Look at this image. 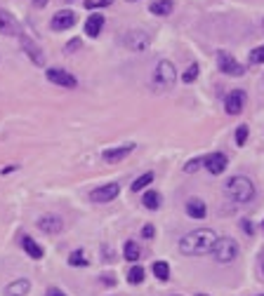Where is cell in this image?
<instances>
[{"instance_id": "ba28073f", "label": "cell", "mask_w": 264, "mask_h": 296, "mask_svg": "<svg viewBox=\"0 0 264 296\" xmlns=\"http://www.w3.org/2000/svg\"><path fill=\"white\" fill-rule=\"evenodd\" d=\"M47 80L50 83L59 85V87H66V90H74L76 85H78V80L71 75L68 71H64V68H47Z\"/></svg>"}, {"instance_id": "4fadbf2b", "label": "cell", "mask_w": 264, "mask_h": 296, "mask_svg": "<svg viewBox=\"0 0 264 296\" xmlns=\"http://www.w3.org/2000/svg\"><path fill=\"white\" fill-rule=\"evenodd\" d=\"M203 163H205V169H208L210 174H222L227 169L229 160L224 153H210L208 157H203Z\"/></svg>"}, {"instance_id": "ac0fdd59", "label": "cell", "mask_w": 264, "mask_h": 296, "mask_svg": "<svg viewBox=\"0 0 264 296\" xmlns=\"http://www.w3.org/2000/svg\"><path fill=\"white\" fill-rule=\"evenodd\" d=\"M21 247H24V252L29 254L31 259H43V247H40L33 237H29V235L21 237Z\"/></svg>"}, {"instance_id": "8fae6325", "label": "cell", "mask_w": 264, "mask_h": 296, "mask_svg": "<svg viewBox=\"0 0 264 296\" xmlns=\"http://www.w3.org/2000/svg\"><path fill=\"white\" fill-rule=\"evenodd\" d=\"M243 106H246V92H243V90L229 92L227 101H224V109H227V113L229 115H238L241 111H243Z\"/></svg>"}, {"instance_id": "7402d4cb", "label": "cell", "mask_w": 264, "mask_h": 296, "mask_svg": "<svg viewBox=\"0 0 264 296\" xmlns=\"http://www.w3.org/2000/svg\"><path fill=\"white\" fill-rule=\"evenodd\" d=\"M151 181H154V172H147V174H141L139 179H135L130 188H132V193H139V191H144Z\"/></svg>"}, {"instance_id": "d590c367", "label": "cell", "mask_w": 264, "mask_h": 296, "mask_svg": "<svg viewBox=\"0 0 264 296\" xmlns=\"http://www.w3.org/2000/svg\"><path fill=\"white\" fill-rule=\"evenodd\" d=\"M33 5H36V7H45V5H47V0H36Z\"/></svg>"}, {"instance_id": "7c38bea8", "label": "cell", "mask_w": 264, "mask_h": 296, "mask_svg": "<svg viewBox=\"0 0 264 296\" xmlns=\"http://www.w3.org/2000/svg\"><path fill=\"white\" fill-rule=\"evenodd\" d=\"M74 24H76V12H71V10H62V12H57L55 17H52L50 29L52 31H66Z\"/></svg>"}, {"instance_id": "8992f818", "label": "cell", "mask_w": 264, "mask_h": 296, "mask_svg": "<svg viewBox=\"0 0 264 296\" xmlns=\"http://www.w3.org/2000/svg\"><path fill=\"white\" fill-rule=\"evenodd\" d=\"M217 66H220V71L224 73V75H233V78H241V75H243V71H246V68L241 66L238 61L233 59L229 52H224V49H222V52H217Z\"/></svg>"}, {"instance_id": "f1b7e54d", "label": "cell", "mask_w": 264, "mask_h": 296, "mask_svg": "<svg viewBox=\"0 0 264 296\" xmlns=\"http://www.w3.org/2000/svg\"><path fill=\"white\" fill-rule=\"evenodd\" d=\"M248 139V125H238V129H236V144L243 146Z\"/></svg>"}, {"instance_id": "9c48e42d", "label": "cell", "mask_w": 264, "mask_h": 296, "mask_svg": "<svg viewBox=\"0 0 264 296\" xmlns=\"http://www.w3.org/2000/svg\"><path fill=\"white\" fill-rule=\"evenodd\" d=\"M118 193H121V186H118L116 181H113V183H104V186L94 188L92 193H90V200H92V202H99V205H104V202H111V200L116 198Z\"/></svg>"}, {"instance_id": "f546056e", "label": "cell", "mask_w": 264, "mask_h": 296, "mask_svg": "<svg viewBox=\"0 0 264 296\" xmlns=\"http://www.w3.org/2000/svg\"><path fill=\"white\" fill-rule=\"evenodd\" d=\"M201 163H203V157H194V160H189V163L184 165V172H186V174H191V172H196V169L201 167Z\"/></svg>"}, {"instance_id": "4316f807", "label": "cell", "mask_w": 264, "mask_h": 296, "mask_svg": "<svg viewBox=\"0 0 264 296\" xmlns=\"http://www.w3.org/2000/svg\"><path fill=\"white\" fill-rule=\"evenodd\" d=\"M196 78H198V64H191V66L186 68V73H184V75H182V80H184L186 85H191V83H194V80H196Z\"/></svg>"}, {"instance_id": "f35d334b", "label": "cell", "mask_w": 264, "mask_h": 296, "mask_svg": "<svg viewBox=\"0 0 264 296\" xmlns=\"http://www.w3.org/2000/svg\"><path fill=\"white\" fill-rule=\"evenodd\" d=\"M128 3H132V0H128Z\"/></svg>"}, {"instance_id": "44dd1931", "label": "cell", "mask_w": 264, "mask_h": 296, "mask_svg": "<svg viewBox=\"0 0 264 296\" xmlns=\"http://www.w3.org/2000/svg\"><path fill=\"white\" fill-rule=\"evenodd\" d=\"M141 205L147 207V209H158L160 207V193L158 191H147L144 198H141Z\"/></svg>"}, {"instance_id": "5bb4252c", "label": "cell", "mask_w": 264, "mask_h": 296, "mask_svg": "<svg viewBox=\"0 0 264 296\" xmlns=\"http://www.w3.org/2000/svg\"><path fill=\"white\" fill-rule=\"evenodd\" d=\"M0 33H5V36H21L24 31H21L19 21L12 14H7L5 10H0Z\"/></svg>"}, {"instance_id": "30bf717a", "label": "cell", "mask_w": 264, "mask_h": 296, "mask_svg": "<svg viewBox=\"0 0 264 296\" xmlns=\"http://www.w3.org/2000/svg\"><path fill=\"white\" fill-rule=\"evenodd\" d=\"M38 228L43 230V233H47V235H57V233L64 230V221L57 214H45V217L38 219Z\"/></svg>"}, {"instance_id": "74e56055", "label": "cell", "mask_w": 264, "mask_h": 296, "mask_svg": "<svg viewBox=\"0 0 264 296\" xmlns=\"http://www.w3.org/2000/svg\"><path fill=\"white\" fill-rule=\"evenodd\" d=\"M198 296H208V294H198Z\"/></svg>"}, {"instance_id": "484cf974", "label": "cell", "mask_w": 264, "mask_h": 296, "mask_svg": "<svg viewBox=\"0 0 264 296\" xmlns=\"http://www.w3.org/2000/svg\"><path fill=\"white\" fill-rule=\"evenodd\" d=\"M128 280H130V284H139L141 280H144V268H141V266H135L132 271L128 273Z\"/></svg>"}, {"instance_id": "3957f363", "label": "cell", "mask_w": 264, "mask_h": 296, "mask_svg": "<svg viewBox=\"0 0 264 296\" xmlns=\"http://www.w3.org/2000/svg\"><path fill=\"white\" fill-rule=\"evenodd\" d=\"M210 254H212V259L217 263H231L238 256V242L233 240V237H217L215 247H212Z\"/></svg>"}, {"instance_id": "ab89813d", "label": "cell", "mask_w": 264, "mask_h": 296, "mask_svg": "<svg viewBox=\"0 0 264 296\" xmlns=\"http://www.w3.org/2000/svg\"><path fill=\"white\" fill-rule=\"evenodd\" d=\"M262 228H264V224H262Z\"/></svg>"}, {"instance_id": "d4e9b609", "label": "cell", "mask_w": 264, "mask_h": 296, "mask_svg": "<svg viewBox=\"0 0 264 296\" xmlns=\"http://www.w3.org/2000/svg\"><path fill=\"white\" fill-rule=\"evenodd\" d=\"M90 261L85 259V252H71L68 256V266H87Z\"/></svg>"}, {"instance_id": "277c9868", "label": "cell", "mask_w": 264, "mask_h": 296, "mask_svg": "<svg viewBox=\"0 0 264 296\" xmlns=\"http://www.w3.org/2000/svg\"><path fill=\"white\" fill-rule=\"evenodd\" d=\"M175 78H177V71H175V64L167 59L158 61V66L154 71V85L158 90H167L175 85Z\"/></svg>"}, {"instance_id": "603a6c76", "label": "cell", "mask_w": 264, "mask_h": 296, "mask_svg": "<svg viewBox=\"0 0 264 296\" xmlns=\"http://www.w3.org/2000/svg\"><path fill=\"white\" fill-rule=\"evenodd\" d=\"M154 275L165 282V280L170 278V266H167L165 261H156V263H154Z\"/></svg>"}, {"instance_id": "d6a6232c", "label": "cell", "mask_w": 264, "mask_h": 296, "mask_svg": "<svg viewBox=\"0 0 264 296\" xmlns=\"http://www.w3.org/2000/svg\"><path fill=\"white\" fill-rule=\"evenodd\" d=\"M45 296H66V294H64L62 289H57V287H50V289L45 291Z\"/></svg>"}, {"instance_id": "7bdbcfd3", "label": "cell", "mask_w": 264, "mask_h": 296, "mask_svg": "<svg viewBox=\"0 0 264 296\" xmlns=\"http://www.w3.org/2000/svg\"><path fill=\"white\" fill-rule=\"evenodd\" d=\"M68 3H71V0H68Z\"/></svg>"}, {"instance_id": "6da1fadb", "label": "cell", "mask_w": 264, "mask_h": 296, "mask_svg": "<svg viewBox=\"0 0 264 296\" xmlns=\"http://www.w3.org/2000/svg\"><path fill=\"white\" fill-rule=\"evenodd\" d=\"M217 237L220 235L212 228H196L179 240V252L184 256H205L212 252Z\"/></svg>"}, {"instance_id": "83f0119b", "label": "cell", "mask_w": 264, "mask_h": 296, "mask_svg": "<svg viewBox=\"0 0 264 296\" xmlns=\"http://www.w3.org/2000/svg\"><path fill=\"white\" fill-rule=\"evenodd\" d=\"M250 64H264V45L262 47H255L250 52Z\"/></svg>"}, {"instance_id": "e575fe53", "label": "cell", "mask_w": 264, "mask_h": 296, "mask_svg": "<svg viewBox=\"0 0 264 296\" xmlns=\"http://www.w3.org/2000/svg\"><path fill=\"white\" fill-rule=\"evenodd\" d=\"M243 230H246V233H252V224H250V221H243Z\"/></svg>"}, {"instance_id": "5b68a950", "label": "cell", "mask_w": 264, "mask_h": 296, "mask_svg": "<svg viewBox=\"0 0 264 296\" xmlns=\"http://www.w3.org/2000/svg\"><path fill=\"white\" fill-rule=\"evenodd\" d=\"M149 42H151V36L141 29H132L123 36V45L130 52H144V49L149 47Z\"/></svg>"}, {"instance_id": "9a60e30c", "label": "cell", "mask_w": 264, "mask_h": 296, "mask_svg": "<svg viewBox=\"0 0 264 296\" xmlns=\"http://www.w3.org/2000/svg\"><path fill=\"white\" fill-rule=\"evenodd\" d=\"M137 144H123L118 146V148H109V151H104V160L106 163H118V160H123V157H128L130 153L135 151Z\"/></svg>"}, {"instance_id": "52a82bcc", "label": "cell", "mask_w": 264, "mask_h": 296, "mask_svg": "<svg viewBox=\"0 0 264 296\" xmlns=\"http://www.w3.org/2000/svg\"><path fill=\"white\" fill-rule=\"evenodd\" d=\"M19 42H21V49L29 55V59H31L36 66H45V55H43V49H40V45H36L26 33L19 36Z\"/></svg>"}, {"instance_id": "e0dca14e", "label": "cell", "mask_w": 264, "mask_h": 296, "mask_svg": "<svg viewBox=\"0 0 264 296\" xmlns=\"http://www.w3.org/2000/svg\"><path fill=\"white\" fill-rule=\"evenodd\" d=\"M29 289H31V282L21 278V280H14V282L7 284L5 294L7 296H26V294H29Z\"/></svg>"}, {"instance_id": "4dcf8cb0", "label": "cell", "mask_w": 264, "mask_h": 296, "mask_svg": "<svg viewBox=\"0 0 264 296\" xmlns=\"http://www.w3.org/2000/svg\"><path fill=\"white\" fill-rule=\"evenodd\" d=\"M106 5H111V0H97V3H94V0H87V3H85L87 10H94V7H106Z\"/></svg>"}, {"instance_id": "1f68e13d", "label": "cell", "mask_w": 264, "mask_h": 296, "mask_svg": "<svg viewBox=\"0 0 264 296\" xmlns=\"http://www.w3.org/2000/svg\"><path fill=\"white\" fill-rule=\"evenodd\" d=\"M141 235L147 237V240H151V237L156 235V228L154 226H144V228H141Z\"/></svg>"}, {"instance_id": "cb8c5ba5", "label": "cell", "mask_w": 264, "mask_h": 296, "mask_svg": "<svg viewBox=\"0 0 264 296\" xmlns=\"http://www.w3.org/2000/svg\"><path fill=\"white\" fill-rule=\"evenodd\" d=\"M123 254H125V259H128V261H137V259H139V247H137L132 240H128V242H125Z\"/></svg>"}, {"instance_id": "8d00e7d4", "label": "cell", "mask_w": 264, "mask_h": 296, "mask_svg": "<svg viewBox=\"0 0 264 296\" xmlns=\"http://www.w3.org/2000/svg\"><path fill=\"white\" fill-rule=\"evenodd\" d=\"M102 282H104V284H113V278H111V275H104V280H102Z\"/></svg>"}, {"instance_id": "ffe728a7", "label": "cell", "mask_w": 264, "mask_h": 296, "mask_svg": "<svg viewBox=\"0 0 264 296\" xmlns=\"http://www.w3.org/2000/svg\"><path fill=\"white\" fill-rule=\"evenodd\" d=\"M149 10L154 14H158V17H167V14H172V10H175V3H172V0H156V3H151Z\"/></svg>"}, {"instance_id": "836d02e7", "label": "cell", "mask_w": 264, "mask_h": 296, "mask_svg": "<svg viewBox=\"0 0 264 296\" xmlns=\"http://www.w3.org/2000/svg\"><path fill=\"white\" fill-rule=\"evenodd\" d=\"M78 47H80V40H78V38H74V40L66 45V52H74V49H78Z\"/></svg>"}, {"instance_id": "60d3db41", "label": "cell", "mask_w": 264, "mask_h": 296, "mask_svg": "<svg viewBox=\"0 0 264 296\" xmlns=\"http://www.w3.org/2000/svg\"><path fill=\"white\" fill-rule=\"evenodd\" d=\"M259 296H264V294H259Z\"/></svg>"}, {"instance_id": "b9f144b4", "label": "cell", "mask_w": 264, "mask_h": 296, "mask_svg": "<svg viewBox=\"0 0 264 296\" xmlns=\"http://www.w3.org/2000/svg\"><path fill=\"white\" fill-rule=\"evenodd\" d=\"M175 296H179V294H175Z\"/></svg>"}, {"instance_id": "d6986e66", "label": "cell", "mask_w": 264, "mask_h": 296, "mask_svg": "<svg viewBox=\"0 0 264 296\" xmlns=\"http://www.w3.org/2000/svg\"><path fill=\"white\" fill-rule=\"evenodd\" d=\"M186 214H189L191 219H203L205 217V202L198 198H191L189 202H186Z\"/></svg>"}, {"instance_id": "2e32d148", "label": "cell", "mask_w": 264, "mask_h": 296, "mask_svg": "<svg viewBox=\"0 0 264 296\" xmlns=\"http://www.w3.org/2000/svg\"><path fill=\"white\" fill-rule=\"evenodd\" d=\"M104 29V14H90V19L85 21V33L90 38H97Z\"/></svg>"}, {"instance_id": "7a4b0ae2", "label": "cell", "mask_w": 264, "mask_h": 296, "mask_svg": "<svg viewBox=\"0 0 264 296\" xmlns=\"http://www.w3.org/2000/svg\"><path fill=\"white\" fill-rule=\"evenodd\" d=\"M224 191H227V195L233 200V202H238V205H246V202H250L252 198H255V183L248 179V176H231L227 181V186H224Z\"/></svg>"}]
</instances>
